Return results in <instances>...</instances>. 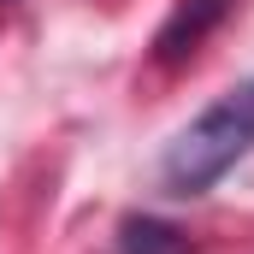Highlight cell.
Instances as JSON below:
<instances>
[{"mask_svg": "<svg viewBox=\"0 0 254 254\" xmlns=\"http://www.w3.org/2000/svg\"><path fill=\"white\" fill-rule=\"evenodd\" d=\"M249 148H254V83H237L172 136L160 160V184L166 195H207Z\"/></svg>", "mask_w": 254, "mask_h": 254, "instance_id": "1", "label": "cell"}, {"mask_svg": "<svg viewBox=\"0 0 254 254\" xmlns=\"http://www.w3.org/2000/svg\"><path fill=\"white\" fill-rule=\"evenodd\" d=\"M225 6H231V0H178V12L166 18V30L154 36V60L178 65L184 54H195V48L207 42V30L225 18Z\"/></svg>", "mask_w": 254, "mask_h": 254, "instance_id": "2", "label": "cell"}, {"mask_svg": "<svg viewBox=\"0 0 254 254\" xmlns=\"http://www.w3.org/2000/svg\"><path fill=\"white\" fill-rule=\"evenodd\" d=\"M119 254H190V237L166 219H148V213H130L119 225Z\"/></svg>", "mask_w": 254, "mask_h": 254, "instance_id": "3", "label": "cell"}]
</instances>
